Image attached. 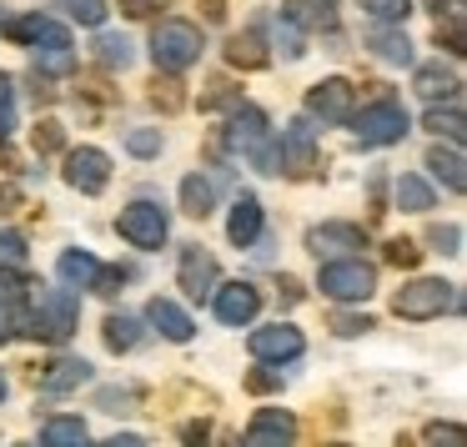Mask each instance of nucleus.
<instances>
[{
    "instance_id": "nucleus-1",
    "label": "nucleus",
    "mask_w": 467,
    "mask_h": 447,
    "mask_svg": "<svg viewBox=\"0 0 467 447\" xmlns=\"http://www.w3.org/2000/svg\"><path fill=\"white\" fill-rule=\"evenodd\" d=\"M392 307H397V317H407V322H432V317L462 307V296H457V286H447L442 276H417L412 286L397 292Z\"/></svg>"
},
{
    "instance_id": "nucleus-2",
    "label": "nucleus",
    "mask_w": 467,
    "mask_h": 447,
    "mask_svg": "<svg viewBox=\"0 0 467 447\" xmlns=\"http://www.w3.org/2000/svg\"><path fill=\"white\" fill-rule=\"evenodd\" d=\"M151 56L161 71H186L202 61V31L192 21H161L151 36Z\"/></svg>"
},
{
    "instance_id": "nucleus-3",
    "label": "nucleus",
    "mask_w": 467,
    "mask_h": 447,
    "mask_svg": "<svg viewBox=\"0 0 467 447\" xmlns=\"http://www.w3.org/2000/svg\"><path fill=\"white\" fill-rule=\"evenodd\" d=\"M317 286H322V296H332V302H367V296L377 292V272L367 262H327L322 276H317Z\"/></svg>"
},
{
    "instance_id": "nucleus-4",
    "label": "nucleus",
    "mask_w": 467,
    "mask_h": 447,
    "mask_svg": "<svg viewBox=\"0 0 467 447\" xmlns=\"http://www.w3.org/2000/svg\"><path fill=\"white\" fill-rule=\"evenodd\" d=\"M76 317H81L76 292H41L36 317H31V337H41V342H66V337L76 332Z\"/></svg>"
},
{
    "instance_id": "nucleus-5",
    "label": "nucleus",
    "mask_w": 467,
    "mask_h": 447,
    "mask_svg": "<svg viewBox=\"0 0 467 447\" xmlns=\"http://www.w3.org/2000/svg\"><path fill=\"white\" fill-rule=\"evenodd\" d=\"M116 232H121L131 246H141V252H156V246L171 236V222H166V212L156 202H131L121 216H116Z\"/></svg>"
},
{
    "instance_id": "nucleus-6",
    "label": "nucleus",
    "mask_w": 467,
    "mask_h": 447,
    "mask_svg": "<svg viewBox=\"0 0 467 447\" xmlns=\"http://www.w3.org/2000/svg\"><path fill=\"white\" fill-rule=\"evenodd\" d=\"M352 126H357V141L362 146H392L407 136V111L392 101H377V106H367Z\"/></svg>"
},
{
    "instance_id": "nucleus-7",
    "label": "nucleus",
    "mask_w": 467,
    "mask_h": 447,
    "mask_svg": "<svg viewBox=\"0 0 467 447\" xmlns=\"http://www.w3.org/2000/svg\"><path fill=\"white\" fill-rule=\"evenodd\" d=\"M66 182L86 196H101L106 182H111V156L96 151V146H81V151L66 156Z\"/></svg>"
},
{
    "instance_id": "nucleus-8",
    "label": "nucleus",
    "mask_w": 467,
    "mask_h": 447,
    "mask_svg": "<svg viewBox=\"0 0 467 447\" xmlns=\"http://www.w3.org/2000/svg\"><path fill=\"white\" fill-rule=\"evenodd\" d=\"M176 282H182L186 296H212L216 282H222V266H216V256L206 252V246H186L182 252V266H176Z\"/></svg>"
},
{
    "instance_id": "nucleus-9",
    "label": "nucleus",
    "mask_w": 467,
    "mask_h": 447,
    "mask_svg": "<svg viewBox=\"0 0 467 447\" xmlns=\"http://www.w3.org/2000/svg\"><path fill=\"white\" fill-rule=\"evenodd\" d=\"M302 332H296L292 322H272L262 327V332H252V357L256 362H292V357H302Z\"/></svg>"
},
{
    "instance_id": "nucleus-10",
    "label": "nucleus",
    "mask_w": 467,
    "mask_h": 447,
    "mask_svg": "<svg viewBox=\"0 0 467 447\" xmlns=\"http://www.w3.org/2000/svg\"><path fill=\"white\" fill-rule=\"evenodd\" d=\"M352 101H357V91L342 81V76H332V81H317V86H312V96H306V111L337 126V121H352Z\"/></svg>"
},
{
    "instance_id": "nucleus-11",
    "label": "nucleus",
    "mask_w": 467,
    "mask_h": 447,
    "mask_svg": "<svg viewBox=\"0 0 467 447\" xmlns=\"http://www.w3.org/2000/svg\"><path fill=\"white\" fill-rule=\"evenodd\" d=\"M216 296V317H222L226 327H246L256 312H262V292H256L252 282H226Z\"/></svg>"
},
{
    "instance_id": "nucleus-12",
    "label": "nucleus",
    "mask_w": 467,
    "mask_h": 447,
    "mask_svg": "<svg viewBox=\"0 0 467 447\" xmlns=\"http://www.w3.org/2000/svg\"><path fill=\"white\" fill-rule=\"evenodd\" d=\"M312 161H317V136H312V126L306 121H292L282 131V156H276V166L282 172H292V176H306L312 172Z\"/></svg>"
},
{
    "instance_id": "nucleus-13",
    "label": "nucleus",
    "mask_w": 467,
    "mask_h": 447,
    "mask_svg": "<svg viewBox=\"0 0 467 447\" xmlns=\"http://www.w3.org/2000/svg\"><path fill=\"white\" fill-rule=\"evenodd\" d=\"M226 236H232L236 246H252L256 236H262V202H256L252 192L232 202V216H226Z\"/></svg>"
},
{
    "instance_id": "nucleus-14",
    "label": "nucleus",
    "mask_w": 467,
    "mask_h": 447,
    "mask_svg": "<svg viewBox=\"0 0 467 447\" xmlns=\"http://www.w3.org/2000/svg\"><path fill=\"white\" fill-rule=\"evenodd\" d=\"M36 71H46V76H71V71H76L71 36L56 31V36H46V41H36Z\"/></svg>"
},
{
    "instance_id": "nucleus-15",
    "label": "nucleus",
    "mask_w": 467,
    "mask_h": 447,
    "mask_svg": "<svg viewBox=\"0 0 467 447\" xmlns=\"http://www.w3.org/2000/svg\"><path fill=\"white\" fill-rule=\"evenodd\" d=\"M146 317H151V327L161 337H171V342H192V337H196V322L176 302H166V296H156V302L146 307Z\"/></svg>"
},
{
    "instance_id": "nucleus-16",
    "label": "nucleus",
    "mask_w": 467,
    "mask_h": 447,
    "mask_svg": "<svg viewBox=\"0 0 467 447\" xmlns=\"http://www.w3.org/2000/svg\"><path fill=\"white\" fill-rule=\"evenodd\" d=\"M56 276H61L71 292H96V276H101V262L91 252H61L56 262Z\"/></svg>"
},
{
    "instance_id": "nucleus-17",
    "label": "nucleus",
    "mask_w": 467,
    "mask_h": 447,
    "mask_svg": "<svg viewBox=\"0 0 467 447\" xmlns=\"http://www.w3.org/2000/svg\"><path fill=\"white\" fill-rule=\"evenodd\" d=\"M306 246H312L317 256H322V252H362V226L327 222V226H317V232L306 236Z\"/></svg>"
},
{
    "instance_id": "nucleus-18",
    "label": "nucleus",
    "mask_w": 467,
    "mask_h": 447,
    "mask_svg": "<svg viewBox=\"0 0 467 447\" xmlns=\"http://www.w3.org/2000/svg\"><path fill=\"white\" fill-rule=\"evenodd\" d=\"M296 437V422H292V412H272V407H266V412H256L252 417V427H246V442H292Z\"/></svg>"
},
{
    "instance_id": "nucleus-19",
    "label": "nucleus",
    "mask_w": 467,
    "mask_h": 447,
    "mask_svg": "<svg viewBox=\"0 0 467 447\" xmlns=\"http://www.w3.org/2000/svg\"><path fill=\"white\" fill-rule=\"evenodd\" d=\"M86 377H91V362H86V357H61V362L41 377V392H76Z\"/></svg>"
},
{
    "instance_id": "nucleus-20",
    "label": "nucleus",
    "mask_w": 467,
    "mask_h": 447,
    "mask_svg": "<svg viewBox=\"0 0 467 447\" xmlns=\"http://www.w3.org/2000/svg\"><path fill=\"white\" fill-rule=\"evenodd\" d=\"M226 61L242 66V71H262V66H266V46H262V36H256V31L232 36V46H226Z\"/></svg>"
},
{
    "instance_id": "nucleus-21",
    "label": "nucleus",
    "mask_w": 467,
    "mask_h": 447,
    "mask_svg": "<svg viewBox=\"0 0 467 447\" xmlns=\"http://www.w3.org/2000/svg\"><path fill=\"white\" fill-rule=\"evenodd\" d=\"M417 96H427V101H457V76L442 71V66H422L417 71Z\"/></svg>"
},
{
    "instance_id": "nucleus-22",
    "label": "nucleus",
    "mask_w": 467,
    "mask_h": 447,
    "mask_svg": "<svg viewBox=\"0 0 467 447\" xmlns=\"http://www.w3.org/2000/svg\"><path fill=\"white\" fill-rule=\"evenodd\" d=\"M106 347L111 352H136L141 347V322L136 317H106Z\"/></svg>"
},
{
    "instance_id": "nucleus-23",
    "label": "nucleus",
    "mask_w": 467,
    "mask_h": 447,
    "mask_svg": "<svg viewBox=\"0 0 467 447\" xmlns=\"http://www.w3.org/2000/svg\"><path fill=\"white\" fill-rule=\"evenodd\" d=\"M432 202H437V192L422 176H402V182H397V206H402V212H432Z\"/></svg>"
},
{
    "instance_id": "nucleus-24",
    "label": "nucleus",
    "mask_w": 467,
    "mask_h": 447,
    "mask_svg": "<svg viewBox=\"0 0 467 447\" xmlns=\"http://www.w3.org/2000/svg\"><path fill=\"white\" fill-rule=\"evenodd\" d=\"M182 206H186L192 216H206V212L216 206V186L206 182V176H196V172H192V176L182 182Z\"/></svg>"
},
{
    "instance_id": "nucleus-25",
    "label": "nucleus",
    "mask_w": 467,
    "mask_h": 447,
    "mask_svg": "<svg viewBox=\"0 0 467 447\" xmlns=\"http://www.w3.org/2000/svg\"><path fill=\"white\" fill-rule=\"evenodd\" d=\"M367 46H372L382 61H392V66L412 61V41H407V36H397V31H372V41H367Z\"/></svg>"
},
{
    "instance_id": "nucleus-26",
    "label": "nucleus",
    "mask_w": 467,
    "mask_h": 447,
    "mask_svg": "<svg viewBox=\"0 0 467 447\" xmlns=\"http://www.w3.org/2000/svg\"><path fill=\"white\" fill-rule=\"evenodd\" d=\"M427 166H432V172L442 176L447 186H452V192H462V186H467V176H462V156H457V151H442V146H432V151H427Z\"/></svg>"
},
{
    "instance_id": "nucleus-27",
    "label": "nucleus",
    "mask_w": 467,
    "mask_h": 447,
    "mask_svg": "<svg viewBox=\"0 0 467 447\" xmlns=\"http://www.w3.org/2000/svg\"><path fill=\"white\" fill-rule=\"evenodd\" d=\"M427 131H437V136H447V141H462V131H467V126H462V111H457V106H447V111H437V106H432V111H427Z\"/></svg>"
},
{
    "instance_id": "nucleus-28",
    "label": "nucleus",
    "mask_w": 467,
    "mask_h": 447,
    "mask_svg": "<svg viewBox=\"0 0 467 447\" xmlns=\"http://www.w3.org/2000/svg\"><path fill=\"white\" fill-rule=\"evenodd\" d=\"M41 442H86V422L81 417H51L41 427Z\"/></svg>"
},
{
    "instance_id": "nucleus-29",
    "label": "nucleus",
    "mask_w": 467,
    "mask_h": 447,
    "mask_svg": "<svg viewBox=\"0 0 467 447\" xmlns=\"http://www.w3.org/2000/svg\"><path fill=\"white\" fill-rule=\"evenodd\" d=\"M357 5H362L372 21H382V26H397L407 11H412V0H357Z\"/></svg>"
},
{
    "instance_id": "nucleus-30",
    "label": "nucleus",
    "mask_w": 467,
    "mask_h": 447,
    "mask_svg": "<svg viewBox=\"0 0 467 447\" xmlns=\"http://www.w3.org/2000/svg\"><path fill=\"white\" fill-rule=\"evenodd\" d=\"M56 31H61V26L46 21V16H26V21H16V26H11L16 41H46V36H56Z\"/></svg>"
},
{
    "instance_id": "nucleus-31",
    "label": "nucleus",
    "mask_w": 467,
    "mask_h": 447,
    "mask_svg": "<svg viewBox=\"0 0 467 447\" xmlns=\"http://www.w3.org/2000/svg\"><path fill=\"white\" fill-rule=\"evenodd\" d=\"M96 51H101V61L106 66H131V41H126V36H101V41H96Z\"/></svg>"
},
{
    "instance_id": "nucleus-32",
    "label": "nucleus",
    "mask_w": 467,
    "mask_h": 447,
    "mask_svg": "<svg viewBox=\"0 0 467 447\" xmlns=\"http://www.w3.org/2000/svg\"><path fill=\"white\" fill-rule=\"evenodd\" d=\"M276 46H282V56H292V61H296V56H306L302 51V31H296V21H292V16H282V21H276Z\"/></svg>"
},
{
    "instance_id": "nucleus-33",
    "label": "nucleus",
    "mask_w": 467,
    "mask_h": 447,
    "mask_svg": "<svg viewBox=\"0 0 467 447\" xmlns=\"http://www.w3.org/2000/svg\"><path fill=\"white\" fill-rule=\"evenodd\" d=\"M126 151L131 156H156L161 151V131H131L126 136Z\"/></svg>"
},
{
    "instance_id": "nucleus-34",
    "label": "nucleus",
    "mask_w": 467,
    "mask_h": 447,
    "mask_svg": "<svg viewBox=\"0 0 467 447\" xmlns=\"http://www.w3.org/2000/svg\"><path fill=\"white\" fill-rule=\"evenodd\" d=\"M71 16L81 26H101L106 21V0H71Z\"/></svg>"
},
{
    "instance_id": "nucleus-35",
    "label": "nucleus",
    "mask_w": 467,
    "mask_h": 447,
    "mask_svg": "<svg viewBox=\"0 0 467 447\" xmlns=\"http://www.w3.org/2000/svg\"><path fill=\"white\" fill-rule=\"evenodd\" d=\"M16 131V106H11V81L0 76V141Z\"/></svg>"
},
{
    "instance_id": "nucleus-36",
    "label": "nucleus",
    "mask_w": 467,
    "mask_h": 447,
    "mask_svg": "<svg viewBox=\"0 0 467 447\" xmlns=\"http://www.w3.org/2000/svg\"><path fill=\"white\" fill-rule=\"evenodd\" d=\"M0 262H5V266H21L26 262V242L16 232H0Z\"/></svg>"
},
{
    "instance_id": "nucleus-37",
    "label": "nucleus",
    "mask_w": 467,
    "mask_h": 447,
    "mask_svg": "<svg viewBox=\"0 0 467 447\" xmlns=\"http://www.w3.org/2000/svg\"><path fill=\"white\" fill-rule=\"evenodd\" d=\"M61 141H66V131H61L56 121H41V126H36V151H56Z\"/></svg>"
},
{
    "instance_id": "nucleus-38",
    "label": "nucleus",
    "mask_w": 467,
    "mask_h": 447,
    "mask_svg": "<svg viewBox=\"0 0 467 447\" xmlns=\"http://www.w3.org/2000/svg\"><path fill=\"white\" fill-rule=\"evenodd\" d=\"M417 246L412 242H402V236H397V242H387V262H397V266H417Z\"/></svg>"
},
{
    "instance_id": "nucleus-39",
    "label": "nucleus",
    "mask_w": 467,
    "mask_h": 447,
    "mask_svg": "<svg viewBox=\"0 0 467 447\" xmlns=\"http://www.w3.org/2000/svg\"><path fill=\"white\" fill-rule=\"evenodd\" d=\"M422 437H427V442H462V427H452V422H447V427H442V422H432Z\"/></svg>"
},
{
    "instance_id": "nucleus-40",
    "label": "nucleus",
    "mask_w": 467,
    "mask_h": 447,
    "mask_svg": "<svg viewBox=\"0 0 467 447\" xmlns=\"http://www.w3.org/2000/svg\"><path fill=\"white\" fill-rule=\"evenodd\" d=\"M26 292V282H21V272H0V296L5 302H16V296Z\"/></svg>"
},
{
    "instance_id": "nucleus-41",
    "label": "nucleus",
    "mask_w": 467,
    "mask_h": 447,
    "mask_svg": "<svg viewBox=\"0 0 467 447\" xmlns=\"http://www.w3.org/2000/svg\"><path fill=\"white\" fill-rule=\"evenodd\" d=\"M337 332H342V337H357V332H372V322H367V317H337Z\"/></svg>"
},
{
    "instance_id": "nucleus-42",
    "label": "nucleus",
    "mask_w": 467,
    "mask_h": 447,
    "mask_svg": "<svg viewBox=\"0 0 467 447\" xmlns=\"http://www.w3.org/2000/svg\"><path fill=\"white\" fill-rule=\"evenodd\" d=\"M432 242H437V246H447V256H457V246H462V232H457V226H447V232L437 226V232H432Z\"/></svg>"
},
{
    "instance_id": "nucleus-43",
    "label": "nucleus",
    "mask_w": 467,
    "mask_h": 447,
    "mask_svg": "<svg viewBox=\"0 0 467 447\" xmlns=\"http://www.w3.org/2000/svg\"><path fill=\"white\" fill-rule=\"evenodd\" d=\"M161 5H166V0H121V11H126V16H156Z\"/></svg>"
},
{
    "instance_id": "nucleus-44",
    "label": "nucleus",
    "mask_w": 467,
    "mask_h": 447,
    "mask_svg": "<svg viewBox=\"0 0 467 447\" xmlns=\"http://www.w3.org/2000/svg\"><path fill=\"white\" fill-rule=\"evenodd\" d=\"M16 332V312H11V302H5V296H0V342H5V337Z\"/></svg>"
},
{
    "instance_id": "nucleus-45",
    "label": "nucleus",
    "mask_w": 467,
    "mask_h": 447,
    "mask_svg": "<svg viewBox=\"0 0 467 447\" xmlns=\"http://www.w3.org/2000/svg\"><path fill=\"white\" fill-rule=\"evenodd\" d=\"M276 382H282V377H272V372H256V377H246V387H252V392H272Z\"/></svg>"
},
{
    "instance_id": "nucleus-46",
    "label": "nucleus",
    "mask_w": 467,
    "mask_h": 447,
    "mask_svg": "<svg viewBox=\"0 0 467 447\" xmlns=\"http://www.w3.org/2000/svg\"><path fill=\"white\" fill-rule=\"evenodd\" d=\"M437 16H462V0H427Z\"/></svg>"
},
{
    "instance_id": "nucleus-47",
    "label": "nucleus",
    "mask_w": 467,
    "mask_h": 447,
    "mask_svg": "<svg viewBox=\"0 0 467 447\" xmlns=\"http://www.w3.org/2000/svg\"><path fill=\"white\" fill-rule=\"evenodd\" d=\"M0 402H5V377H0Z\"/></svg>"
}]
</instances>
